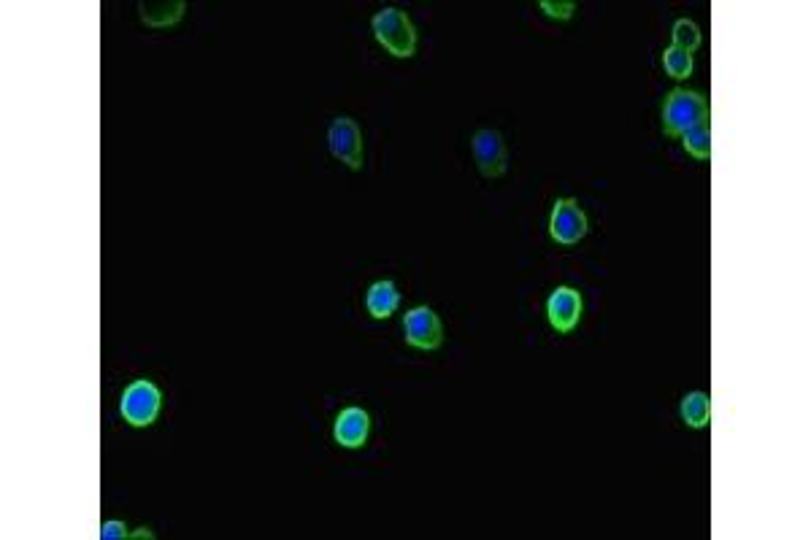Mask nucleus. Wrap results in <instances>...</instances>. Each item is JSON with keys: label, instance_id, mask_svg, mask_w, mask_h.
Segmentation results:
<instances>
[{"label": "nucleus", "instance_id": "1", "mask_svg": "<svg viewBox=\"0 0 811 540\" xmlns=\"http://www.w3.org/2000/svg\"><path fill=\"white\" fill-rule=\"evenodd\" d=\"M695 127H709V100L701 92L676 87L668 92L663 103V133L682 138Z\"/></svg>", "mask_w": 811, "mask_h": 540}, {"label": "nucleus", "instance_id": "17", "mask_svg": "<svg viewBox=\"0 0 811 540\" xmlns=\"http://www.w3.org/2000/svg\"><path fill=\"white\" fill-rule=\"evenodd\" d=\"M101 538L103 540H122V538H130V530L128 524L119 522V519H111V522H106L101 527Z\"/></svg>", "mask_w": 811, "mask_h": 540}, {"label": "nucleus", "instance_id": "8", "mask_svg": "<svg viewBox=\"0 0 811 540\" xmlns=\"http://www.w3.org/2000/svg\"><path fill=\"white\" fill-rule=\"evenodd\" d=\"M584 300L582 292L574 287H555L547 297V319L549 327L560 335L574 333L582 322Z\"/></svg>", "mask_w": 811, "mask_h": 540}, {"label": "nucleus", "instance_id": "9", "mask_svg": "<svg viewBox=\"0 0 811 540\" xmlns=\"http://www.w3.org/2000/svg\"><path fill=\"white\" fill-rule=\"evenodd\" d=\"M371 435V414L360 405L341 408L333 422V441L341 449H363Z\"/></svg>", "mask_w": 811, "mask_h": 540}, {"label": "nucleus", "instance_id": "18", "mask_svg": "<svg viewBox=\"0 0 811 540\" xmlns=\"http://www.w3.org/2000/svg\"><path fill=\"white\" fill-rule=\"evenodd\" d=\"M130 538H155V532L149 530V527H138V532H130Z\"/></svg>", "mask_w": 811, "mask_h": 540}, {"label": "nucleus", "instance_id": "13", "mask_svg": "<svg viewBox=\"0 0 811 540\" xmlns=\"http://www.w3.org/2000/svg\"><path fill=\"white\" fill-rule=\"evenodd\" d=\"M671 38H674L676 49H682L687 54H693L703 44L701 27L695 25L693 19H676L674 27H671Z\"/></svg>", "mask_w": 811, "mask_h": 540}, {"label": "nucleus", "instance_id": "10", "mask_svg": "<svg viewBox=\"0 0 811 540\" xmlns=\"http://www.w3.org/2000/svg\"><path fill=\"white\" fill-rule=\"evenodd\" d=\"M398 306H401V292L395 287V281L379 279L368 287V292H365V308H368V314L374 316V319H379V322H382V319H390V316L398 311Z\"/></svg>", "mask_w": 811, "mask_h": 540}, {"label": "nucleus", "instance_id": "15", "mask_svg": "<svg viewBox=\"0 0 811 540\" xmlns=\"http://www.w3.org/2000/svg\"><path fill=\"white\" fill-rule=\"evenodd\" d=\"M684 152L693 154L695 160H709L711 157V127H695L682 135Z\"/></svg>", "mask_w": 811, "mask_h": 540}, {"label": "nucleus", "instance_id": "7", "mask_svg": "<svg viewBox=\"0 0 811 540\" xmlns=\"http://www.w3.org/2000/svg\"><path fill=\"white\" fill-rule=\"evenodd\" d=\"M471 152H474L476 168L482 171L487 179H498L509 168V152H506V141L503 135L493 127H482L476 130L471 138Z\"/></svg>", "mask_w": 811, "mask_h": 540}, {"label": "nucleus", "instance_id": "6", "mask_svg": "<svg viewBox=\"0 0 811 540\" xmlns=\"http://www.w3.org/2000/svg\"><path fill=\"white\" fill-rule=\"evenodd\" d=\"M403 338L411 349L436 351L444 343L441 319L430 306H414L403 316Z\"/></svg>", "mask_w": 811, "mask_h": 540}, {"label": "nucleus", "instance_id": "11", "mask_svg": "<svg viewBox=\"0 0 811 540\" xmlns=\"http://www.w3.org/2000/svg\"><path fill=\"white\" fill-rule=\"evenodd\" d=\"M679 416L687 427L703 430L711 424V397L706 392H690L679 403Z\"/></svg>", "mask_w": 811, "mask_h": 540}, {"label": "nucleus", "instance_id": "5", "mask_svg": "<svg viewBox=\"0 0 811 540\" xmlns=\"http://www.w3.org/2000/svg\"><path fill=\"white\" fill-rule=\"evenodd\" d=\"M328 146L330 154L338 162H344L347 168H352V171L363 168V130H360V125L352 117H336L330 122Z\"/></svg>", "mask_w": 811, "mask_h": 540}, {"label": "nucleus", "instance_id": "14", "mask_svg": "<svg viewBox=\"0 0 811 540\" xmlns=\"http://www.w3.org/2000/svg\"><path fill=\"white\" fill-rule=\"evenodd\" d=\"M663 68H666V73L671 79L676 81L690 79L695 68L693 54L682 52V49H676V46H668L666 52H663Z\"/></svg>", "mask_w": 811, "mask_h": 540}, {"label": "nucleus", "instance_id": "2", "mask_svg": "<svg viewBox=\"0 0 811 540\" xmlns=\"http://www.w3.org/2000/svg\"><path fill=\"white\" fill-rule=\"evenodd\" d=\"M371 30L376 41L398 60H409L417 52V27L403 9L384 6L382 11H376L371 19Z\"/></svg>", "mask_w": 811, "mask_h": 540}, {"label": "nucleus", "instance_id": "4", "mask_svg": "<svg viewBox=\"0 0 811 540\" xmlns=\"http://www.w3.org/2000/svg\"><path fill=\"white\" fill-rule=\"evenodd\" d=\"M590 233V219L576 198H557L549 214V238L560 246H576Z\"/></svg>", "mask_w": 811, "mask_h": 540}, {"label": "nucleus", "instance_id": "16", "mask_svg": "<svg viewBox=\"0 0 811 540\" xmlns=\"http://www.w3.org/2000/svg\"><path fill=\"white\" fill-rule=\"evenodd\" d=\"M541 11L552 19H571L576 11L574 0H541Z\"/></svg>", "mask_w": 811, "mask_h": 540}, {"label": "nucleus", "instance_id": "3", "mask_svg": "<svg viewBox=\"0 0 811 540\" xmlns=\"http://www.w3.org/2000/svg\"><path fill=\"white\" fill-rule=\"evenodd\" d=\"M160 405H163V395L157 389L155 381L149 378H136L133 384L125 387L122 397H119V414L130 427H152L160 414Z\"/></svg>", "mask_w": 811, "mask_h": 540}, {"label": "nucleus", "instance_id": "12", "mask_svg": "<svg viewBox=\"0 0 811 540\" xmlns=\"http://www.w3.org/2000/svg\"><path fill=\"white\" fill-rule=\"evenodd\" d=\"M184 9L187 3L184 0H176V3H138V11H141V22L149 27H168L176 25L179 19L184 17Z\"/></svg>", "mask_w": 811, "mask_h": 540}]
</instances>
